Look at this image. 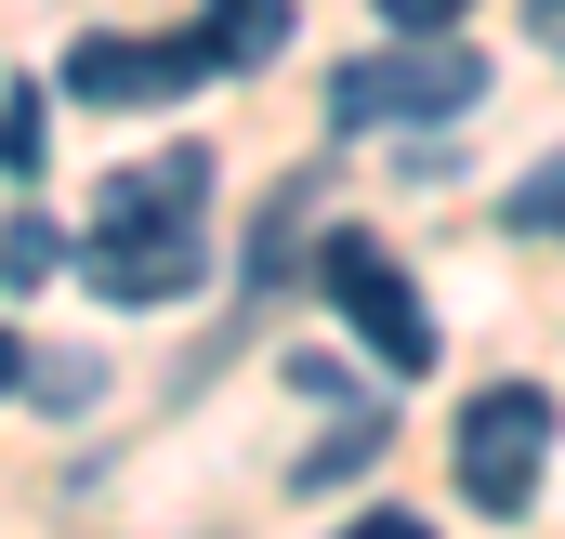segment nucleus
Instances as JSON below:
<instances>
[{"instance_id": "1", "label": "nucleus", "mask_w": 565, "mask_h": 539, "mask_svg": "<svg viewBox=\"0 0 565 539\" xmlns=\"http://www.w3.org/2000/svg\"><path fill=\"white\" fill-rule=\"evenodd\" d=\"M460 106H487V53L447 27H395L382 53H355L329 80V133H434Z\"/></svg>"}, {"instance_id": "10", "label": "nucleus", "mask_w": 565, "mask_h": 539, "mask_svg": "<svg viewBox=\"0 0 565 539\" xmlns=\"http://www.w3.org/2000/svg\"><path fill=\"white\" fill-rule=\"evenodd\" d=\"M447 13H473V0H382V27H447Z\"/></svg>"}, {"instance_id": "12", "label": "nucleus", "mask_w": 565, "mask_h": 539, "mask_svg": "<svg viewBox=\"0 0 565 539\" xmlns=\"http://www.w3.org/2000/svg\"><path fill=\"white\" fill-rule=\"evenodd\" d=\"M526 27H540V40H553V53H565V0H526Z\"/></svg>"}, {"instance_id": "11", "label": "nucleus", "mask_w": 565, "mask_h": 539, "mask_svg": "<svg viewBox=\"0 0 565 539\" xmlns=\"http://www.w3.org/2000/svg\"><path fill=\"white\" fill-rule=\"evenodd\" d=\"M342 539H434L422 514H369V527H342Z\"/></svg>"}, {"instance_id": "13", "label": "nucleus", "mask_w": 565, "mask_h": 539, "mask_svg": "<svg viewBox=\"0 0 565 539\" xmlns=\"http://www.w3.org/2000/svg\"><path fill=\"white\" fill-rule=\"evenodd\" d=\"M13 369H26V342H13V329H0V395H13Z\"/></svg>"}, {"instance_id": "2", "label": "nucleus", "mask_w": 565, "mask_h": 539, "mask_svg": "<svg viewBox=\"0 0 565 539\" xmlns=\"http://www.w3.org/2000/svg\"><path fill=\"white\" fill-rule=\"evenodd\" d=\"M316 276H329L342 329H355V342H369L395 382H422V369H434V303L408 289V264H395L382 237H329V251H316Z\"/></svg>"}, {"instance_id": "3", "label": "nucleus", "mask_w": 565, "mask_h": 539, "mask_svg": "<svg viewBox=\"0 0 565 539\" xmlns=\"http://www.w3.org/2000/svg\"><path fill=\"white\" fill-rule=\"evenodd\" d=\"M540 447H553V395L540 382H487L460 408V500L473 514H526L540 500Z\"/></svg>"}, {"instance_id": "4", "label": "nucleus", "mask_w": 565, "mask_h": 539, "mask_svg": "<svg viewBox=\"0 0 565 539\" xmlns=\"http://www.w3.org/2000/svg\"><path fill=\"white\" fill-rule=\"evenodd\" d=\"M198 80H224L211 40H79V53H66V93H79V106H171V93H198Z\"/></svg>"}, {"instance_id": "5", "label": "nucleus", "mask_w": 565, "mask_h": 539, "mask_svg": "<svg viewBox=\"0 0 565 539\" xmlns=\"http://www.w3.org/2000/svg\"><path fill=\"white\" fill-rule=\"evenodd\" d=\"M198 40H211V66L237 80V66H277L289 53V0H211L198 13Z\"/></svg>"}, {"instance_id": "6", "label": "nucleus", "mask_w": 565, "mask_h": 539, "mask_svg": "<svg viewBox=\"0 0 565 539\" xmlns=\"http://www.w3.org/2000/svg\"><path fill=\"white\" fill-rule=\"evenodd\" d=\"M53 264H66V237H53L40 211H13V224H0V289H40Z\"/></svg>"}, {"instance_id": "9", "label": "nucleus", "mask_w": 565, "mask_h": 539, "mask_svg": "<svg viewBox=\"0 0 565 539\" xmlns=\"http://www.w3.org/2000/svg\"><path fill=\"white\" fill-rule=\"evenodd\" d=\"M40 93H0V171H40Z\"/></svg>"}, {"instance_id": "7", "label": "nucleus", "mask_w": 565, "mask_h": 539, "mask_svg": "<svg viewBox=\"0 0 565 539\" xmlns=\"http://www.w3.org/2000/svg\"><path fill=\"white\" fill-rule=\"evenodd\" d=\"M500 224H513V237H565V158H540V171L500 198Z\"/></svg>"}, {"instance_id": "8", "label": "nucleus", "mask_w": 565, "mask_h": 539, "mask_svg": "<svg viewBox=\"0 0 565 539\" xmlns=\"http://www.w3.org/2000/svg\"><path fill=\"white\" fill-rule=\"evenodd\" d=\"M382 447H395V434H382V421H342V434H329V447H302V474H316V487H329V474H369V461H382Z\"/></svg>"}]
</instances>
